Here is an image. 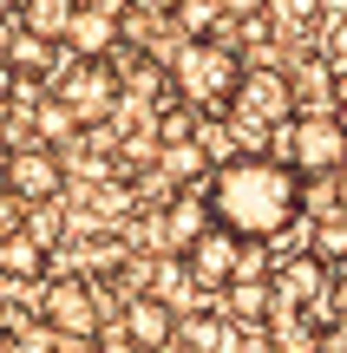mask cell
Here are the masks:
<instances>
[{"label": "cell", "instance_id": "52a82bcc", "mask_svg": "<svg viewBox=\"0 0 347 353\" xmlns=\"http://www.w3.org/2000/svg\"><path fill=\"white\" fill-rule=\"evenodd\" d=\"M243 249H249V242L236 236L230 223H217V216H210V229L190 242V249H184V268H190L197 288H230L236 268H243Z\"/></svg>", "mask_w": 347, "mask_h": 353}, {"label": "cell", "instance_id": "7a4b0ae2", "mask_svg": "<svg viewBox=\"0 0 347 353\" xmlns=\"http://www.w3.org/2000/svg\"><path fill=\"white\" fill-rule=\"evenodd\" d=\"M236 79H243V52H236L230 39H217V33L177 39V52H170V85H177L184 105H197L204 118L210 112H230Z\"/></svg>", "mask_w": 347, "mask_h": 353}, {"label": "cell", "instance_id": "8fae6325", "mask_svg": "<svg viewBox=\"0 0 347 353\" xmlns=\"http://www.w3.org/2000/svg\"><path fill=\"white\" fill-rule=\"evenodd\" d=\"M210 229V183L197 190V183H184L177 196H170V210H164V249L170 255H184L197 236Z\"/></svg>", "mask_w": 347, "mask_h": 353}, {"label": "cell", "instance_id": "30bf717a", "mask_svg": "<svg viewBox=\"0 0 347 353\" xmlns=\"http://www.w3.org/2000/svg\"><path fill=\"white\" fill-rule=\"evenodd\" d=\"M118 46H125V13H105V7H86V0H79L72 26H66V52H79V59H112Z\"/></svg>", "mask_w": 347, "mask_h": 353}, {"label": "cell", "instance_id": "3957f363", "mask_svg": "<svg viewBox=\"0 0 347 353\" xmlns=\"http://www.w3.org/2000/svg\"><path fill=\"white\" fill-rule=\"evenodd\" d=\"M288 118H295V79L275 72V65H243L236 99H230V112H223L230 138L243 144V151H256L275 131H288Z\"/></svg>", "mask_w": 347, "mask_h": 353}, {"label": "cell", "instance_id": "9a60e30c", "mask_svg": "<svg viewBox=\"0 0 347 353\" xmlns=\"http://www.w3.org/2000/svg\"><path fill=\"white\" fill-rule=\"evenodd\" d=\"M0 275L7 281H46V242L26 236V223L0 236Z\"/></svg>", "mask_w": 347, "mask_h": 353}, {"label": "cell", "instance_id": "7c38bea8", "mask_svg": "<svg viewBox=\"0 0 347 353\" xmlns=\"http://www.w3.org/2000/svg\"><path fill=\"white\" fill-rule=\"evenodd\" d=\"M223 294H230V307H223V314L249 321V327H262V321H275V307H282V301H275V281L262 275V268H249V275H236V281H230Z\"/></svg>", "mask_w": 347, "mask_h": 353}, {"label": "cell", "instance_id": "e0dca14e", "mask_svg": "<svg viewBox=\"0 0 347 353\" xmlns=\"http://www.w3.org/2000/svg\"><path fill=\"white\" fill-rule=\"evenodd\" d=\"M308 249L321 262L347 268V210H328V216H308Z\"/></svg>", "mask_w": 347, "mask_h": 353}, {"label": "cell", "instance_id": "4fadbf2b", "mask_svg": "<svg viewBox=\"0 0 347 353\" xmlns=\"http://www.w3.org/2000/svg\"><path fill=\"white\" fill-rule=\"evenodd\" d=\"M125 321H131V341H144V347H170L177 341V307H170L164 294H138V301L125 307Z\"/></svg>", "mask_w": 347, "mask_h": 353}, {"label": "cell", "instance_id": "8992f818", "mask_svg": "<svg viewBox=\"0 0 347 353\" xmlns=\"http://www.w3.org/2000/svg\"><path fill=\"white\" fill-rule=\"evenodd\" d=\"M52 92H59L66 105L79 112V125H92V118H105L118 99H125V85H118V72H112V59H66V72L52 79Z\"/></svg>", "mask_w": 347, "mask_h": 353}, {"label": "cell", "instance_id": "ba28073f", "mask_svg": "<svg viewBox=\"0 0 347 353\" xmlns=\"http://www.w3.org/2000/svg\"><path fill=\"white\" fill-rule=\"evenodd\" d=\"M0 183L13 190L20 203H46V196H59V144H20V151H7V164H0Z\"/></svg>", "mask_w": 347, "mask_h": 353}, {"label": "cell", "instance_id": "603a6c76", "mask_svg": "<svg viewBox=\"0 0 347 353\" xmlns=\"http://www.w3.org/2000/svg\"><path fill=\"white\" fill-rule=\"evenodd\" d=\"M13 13H20V0H0V20H13Z\"/></svg>", "mask_w": 347, "mask_h": 353}, {"label": "cell", "instance_id": "9c48e42d", "mask_svg": "<svg viewBox=\"0 0 347 353\" xmlns=\"http://www.w3.org/2000/svg\"><path fill=\"white\" fill-rule=\"evenodd\" d=\"M0 59L13 65V79L20 85H52V79L66 72V39H46V33H26V26H13L7 52Z\"/></svg>", "mask_w": 347, "mask_h": 353}, {"label": "cell", "instance_id": "7402d4cb", "mask_svg": "<svg viewBox=\"0 0 347 353\" xmlns=\"http://www.w3.org/2000/svg\"><path fill=\"white\" fill-rule=\"evenodd\" d=\"M335 112H341V125H347V65H341V99H335Z\"/></svg>", "mask_w": 347, "mask_h": 353}, {"label": "cell", "instance_id": "5b68a950", "mask_svg": "<svg viewBox=\"0 0 347 353\" xmlns=\"http://www.w3.org/2000/svg\"><path fill=\"white\" fill-rule=\"evenodd\" d=\"M282 151L301 164V176L341 170L347 164V125H341V112H295V118H288Z\"/></svg>", "mask_w": 347, "mask_h": 353}, {"label": "cell", "instance_id": "5bb4252c", "mask_svg": "<svg viewBox=\"0 0 347 353\" xmlns=\"http://www.w3.org/2000/svg\"><path fill=\"white\" fill-rule=\"evenodd\" d=\"M335 99H341V65L321 52L295 72V112H335Z\"/></svg>", "mask_w": 347, "mask_h": 353}, {"label": "cell", "instance_id": "277c9868", "mask_svg": "<svg viewBox=\"0 0 347 353\" xmlns=\"http://www.w3.org/2000/svg\"><path fill=\"white\" fill-rule=\"evenodd\" d=\"M39 314L59 341H99V321H105V301L86 275H52L39 288Z\"/></svg>", "mask_w": 347, "mask_h": 353}, {"label": "cell", "instance_id": "44dd1931", "mask_svg": "<svg viewBox=\"0 0 347 353\" xmlns=\"http://www.w3.org/2000/svg\"><path fill=\"white\" fill-rule=\"evenodd\" d=\"M13 92H20V79H13V65L0 59V118H7V105H13Z\"/></svg>", "mask_w": 347, "mask_h": 353}, {"label": "cell", "instance_id": "6da1fadb", "mask_svg": "<svg viewBox=\"0 0 347 353\" xmlns=\"http://www.w3.org/2000/svg\"><path fill=\"white\" fill-rule=\"evenodd\" d=\"M210 216L243 242H275L308 216V176L295 157H223L210 176Z\"/></svg>", "mask_w": 347, "mask_h": 353}, {"label": "cell", "instance_id": "2e32d148", "mask_svg": "<svg viewBox=\"0 0 347 353\" xmlns=\"http://www.w3.org/2000/svg\"><path fill=\"white\" fill-rule=\"evenodd\" d=\"M79 0H20V13L13 20L26 26V33H46V39H66V26H72Z\"/></svg>", "mask_w": 347, "mask_h": 353}, {"label": "cell", "instance_id": "ac0fdd59", "mask_svg": "<svg viewBox=\"0 0 347 353\" xmlns=\"http://www.w3.org/2000/svg\"><path fill=\"white\" fill-rule=\"evenodd\" d=\"M33 131H39L46 144H66V138L79 131V112L59 99V92H39V99H33Z\"/></svg>", "mask_w": 347, "mask_h": 353}, {"label": "cell", "instance_id": "d6986e66", "mask_svg": "<svg viewBox=\"0 0 347 353\" xmlns=\"http://www.w3.org/2000/svg\"><path fill=\"white\" fill-rule=\"evenodd\" d=\"M26 236H33V242H46V249H52V242H59V210H52V196L26 210Z\"/></svg>", "mask_w": 347, "mask_h": 353}, {"label": "cell", "instance_id": "ffe728a7", "mask_svg": "<svg viewBox=\"0 0 347 353\" xmlns=\"http://www.w3.org/2000/svg\"><path fill=\"white\" fill-rule=\"evenodd\" d=\"M328 59H335V65H347V13L335 20V33H328Z\"/></svg>", "mask_w": 347, "mask_h": 353}]
</instances>
